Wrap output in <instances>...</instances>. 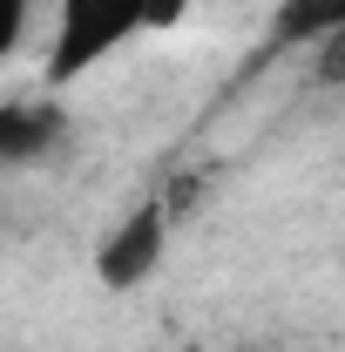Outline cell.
<instances>
[{
    "label": "cell",
    "mask_w": 345,
    "mask_h": 352,
    "mask_svg": "<svg viewBox=\"0 0 345 352\" xmlns=\"http://www.w3.org/2000/svg\"><path fill=\"white\" fill-rule=\"evenodd\" d=\"M149 28V0H61L54 14V41H47V88L82 82L95 61H109L122 41Z\"/></svg>",
    "instance_id": "obj_1"
},
{
    "label": "cell",
    "mask_w": 345,
    "mask_h": 352,
    "mask_svg": "<svg viewBox=\"0 0 345 352\" xmlns=\"http://www.w3.org/2000/svg\"><path fill=\"white\" fill-rule=\"evenodd\" d=\"M163 244H170V210H163V204H142V210H129V217L102 237L95 278H102L109 292H129V285H142V278L163 264Z\"/></svg>",
    "instance_id": "obj_2"
},
{
    "label": "cell",
    "mask_w": 345,
    "mask_h": 352,
    "mask_svg": "<svg viewBox=\"0 0 345 352\" xmlns=\"http://www.w3.org/2000/svg\"><path fill=\"white\" fill-rule=\"evenodd\" d=\"M61 135H68V116L54 102H0V170L54 156Z\"/></svg>",
    "instance_id": "obj_3"
},
{
    "label": "cell",
    "mask_w": 345,
    "mask_h": 352,
    "mask_svg": "<svg viewBox=\"0 0 345 352\" xmlns=\"http://www.w3.org/2000/svg\"><path fill=\"white\" fill-rule=\"evenodd\" d=\"M345 28V0H278L271 14V47H311Z\"/></svg>",
    "instance_id": "obj_4"
},
{
    "label": "cell",
    "mask_w": 345,
    "mask_h": 352,
    "mask_svg": "<svg viewBox=\"0 0 345 352\" xmlns=\"http://www.w3.org/2000/svg\"><path fill=\"white\" fill-rule=\"evenodd\" d=\"M27 14H34V0H0V61L21 47V34H27Z\"/></svg>",
    "instance_id": "obj_5"
},
{
    "label": "cell",
    "mask_w": 345,
    "mask_h": 352,
    "mask_svg": "<svg viewBox=\"0 0 345 352\" xmlns=\"http://www.w3.org/2000/svg\"><path fill=\"white\" fill-rule=\"evenodd\" d=\"M190 14V0H149V28H176Z\"/></svg>",
    "instance_id": "obj_6"
}]
</instances>
